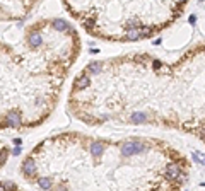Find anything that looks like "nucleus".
Returning a JSON list of instances; mask_svg holds the SVG:
<instances>
[{
  "label": "nucleus",
  "mask_w": 205,
  "mask_h": 191,
  "mask_svg": "<svg viewBox=\"0 0 205 191\" xmlns=\"http://www.w3.org/2000/svg\"><path fill=\"white\" fill-rule=\"evenodd\" d=\"M70 106L87 125H157L205 143V43L174 63L149 53L94 60L75 77Z\"/></svg>",
  "instance_id": "obj_1"
},
{
  "label": "nucleus",
  "mask_w": 205,
  "mask_h": 191,
  "mask_svg": "<svg viewBox=\"0 0 205 191\" xmlns=\"http://www.w3.org/2000/svg\"><path fill=\"white\" fill-rule=\"evenodd\" d=\"M0 191H7V189H5V186H3L2 183H0Z\"/></svg>",
  "instance_id": "obj_5"
},
{
  "label": "nucleus",
  "mask_w": 205,
  "mask_h": 191,
  "mask_svg": "<svg viewBox=\"0 0 205 191\" xmlns=\"http://www.w3.org/2000/svg\"><path fill=\"white\" fill-rule=\"evenodd\" d=\"M89 34L133 43L164 31L183 14L188 0H63Z\"/></svg>",
  "instance_id": "obj_2"
},
{
  "label": "nucleus",
  "mask_w": 205,
  "mask_h": 191,
  "mask_svg": "<svg viewBox=\"0 0 205 191\" xmlns=\"http://www.w3.org/2000/svg\"><path fill=\"white\" fill-rule=\"evenodd\" d=\"M5 123L12 128H19L22 125V114L19 113L17 109H10L5 116Z\"/></svg>",
  "instance_id": "obj_3"
},
{
  "label": "nucleus",
  "mask_w": 205,
  "mask_h": 191,
  "mask_svg": "<svg viewBox=\"0 0 205 191\" xmlns=\"http://www.w3.org/2000/svg\"><path fill=\"white\" fill-rule=\"evenodd\" d=\"M14 155H19V154H21V149H19V147H17V149H14Z\"/></svg>",
  "instance_id": "obj_4"
}]
</instances>
